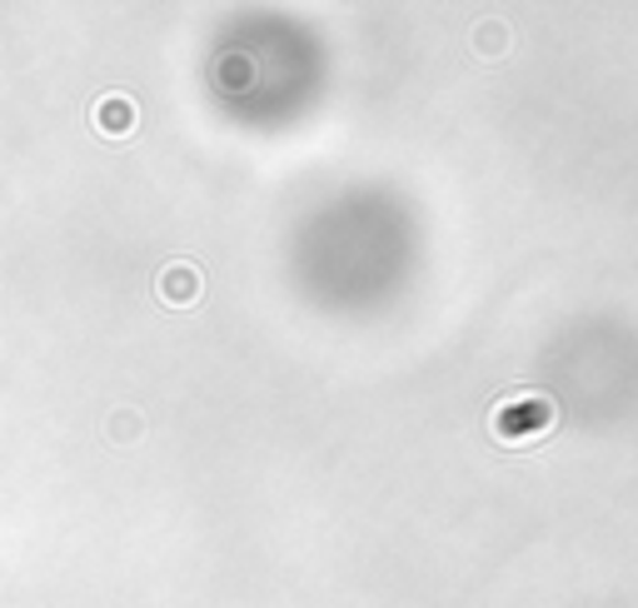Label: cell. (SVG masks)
<instances>
[{
	"mask_svg": "<svg viewBox=\"0 0 638 608\" xmlns=\"http://www.w3.org/2000/svg\"><path fill=\"white\" fill-rule=\"evenodd\" d=\"M544 419H549V409H544L539 399H524V404H504V409L494 414V435L499 439H529L544 429Z\"/></svg>",
	"mask_w": 638,
	"mask_h": 608,
	"instance_id": "6da1fadb",
	"label": "cell"
},
{
	"mask_svg": "<svg viewBox=\"0 0 638 608\" xmlns=\"http://www.w3.org/2000/svg\"><path fill=\"white\" fill-rule=\"evenodd\" d=\"M96 125H100V135H131L135 131V105L125 95H105L96 105Z\"/></svg>",
	"mask_w": 638,
	"mask_h": 608,
	"instance_id": "7a4b0ae2",
	"label": "cell"
},
{
	"mask_svg": "<svg viewBox=\"0 0 638 608\" xmlns=\"http://www.w3.org/2000/svg\"><path fill=\"white\" fill-rule=\"evenodd\" d=\"M165 294H170L175 304H184L190 294H195V274H190V270H175L170 280H165Z\"/></svg>",
	"mask_w": 638,
	"mask_h": 608,
	"instance_id": "3957f363",
	"label": "cell"
}]
</instances>
